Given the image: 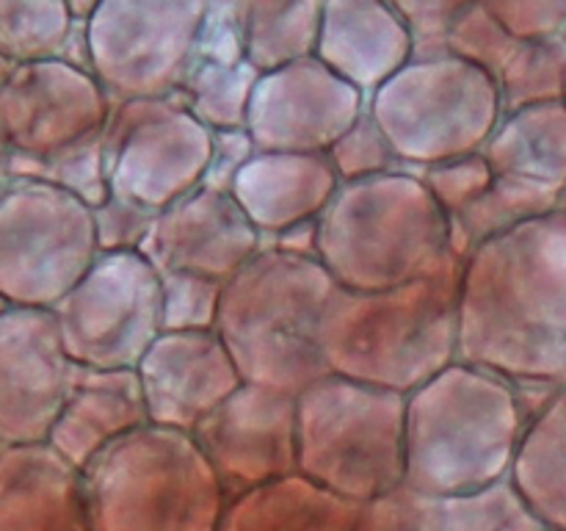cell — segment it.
<instances>
[{"label":"cell","instance_id":"1","mask_svg":"<svg viewBox=\"0 0 566 531\" xmlns=\"http://www.w3.org/2000/svg\"><path fill=\"white\" fill-rule=\"evenodd\" d=\"M459 360L528 396L566 385V210L523 221L464 258Z\"/></svg>","mask_w":566,"mask_h":531},{"label":"cell","instance_id":"2","mask_svg":"<svg viewBox=\"0 0 566 531\" xmlns=\"http://www.w3.org/2000/svg\"><path fill=\"white\" fill-rule=\"evenodd\" d=\"M528 418V398L514 382L457 360L407 396L403 485L431 498L506 485Z\"/></svg>","mask_w":566,"mask_h":531},{"label":"cell","instance_id":"3","mask_svg":"<svg viewBox=\"0 0 566 531\" xmlns=\"http://www.w3.org/2000/svg\"><path fill=\"white\" fill-rule=\"evenodd\" d=\"M464 258L387 291L335 288L321 319L329 374L409 396L459 360Z\"/></svg>","mask_w":566,"mask_h":531},{"label":"cell","instance_id":"4","mask_svg":"<svg viewBox=\"0 0 566 531\" xmlns=\"http://www.w3.org/2000/svg\"><path fill=\"white\" fill-rule=\"evenodd\" d=\"M321 260L337 288L387 291L440 271L453 252L451 219L420 171L340 183L318 219Z\"/></svg>","mask_w":566,"mask_h":531},{"label":"cell","instance_id":"5","mask_svg":"<svg viewBox=\"0 0 566 531\" xmlns=\"http://www.w3.org/2000/svg\"><path fill=\"white\" fill-rule=\"evenodd\" d=\"M335 280L318 258L263 247L224 282L216 332L243 382L298 393L329 376L321 319Z\"/></svg>","mask_w":566,"mask_h":531},{"label":"cell","instance_id":"6","mask_svg":"<svg viewBox=\"0 0 566 531\" xmlns=\"http://www.w3.org/2000/svg\"><path fill=\"white\" fill-rule=\"evenodd\" d=\"M94 531H219L230 496L188 431L147 424L83 468Z\"/></svg>","mask_w":566,"mask_h":531},{"label":"cell","instance_id":"7","mask_svg":"<svg viewBox=\"0 0 566 531\" xmlns=\"http://www.w3.org/2000/svg\"><path fill=\"white\" fill-rule=\"evenodd\" d=\"M407 396L329 374L296 396V451L304 479L368 503L407 476Z\"/></svg>","mask_w":566,"mask_h":531},{"label":"cell","instance_id":"8","mask_svg":"<svg viewBox=\"0 0 566 531\" xmlns=\"http://www.w3.org/2000/svg\"><path fill=\"white\" fill-rule=\"evenodd\" d=\"M368 114L412 171L484 153L503 119L490 72L451 53L418 55L370 94Z\"/></svg>","mask_w":566,"mask_h":531},{"label":"cell","instance_id":"9","mask_svg":"<svg viewBox=\"0 0 566 531\" xmlns=\"http://www.w3.org/2000/svg\"><path fill=\"white\" fill-rule=\"evenodd\" d=\"M99 258L94 208L55 183L14 177L0 194V304L53 310Z\"/></svg>","mask_w":566,"mask_h":531},{"label":"cell","instance_id":"10","mask_svg":"<svg viewBox=\"0 0 566 531\" xmlns=\"http://www.w3.org/2000/svg\"><path fill=\"white\" fill-rule=\"evenodd\" d=\"M53 315L77 368H138L164 332V280L144 252H99Z\"/></svg>","mask_w":566,"mask_h":531},{"label":"cell","instance_id":"11","mask_svg":"<svg viewBox=\"0 0 566 531\" xmlns=\"http://www.w3.org/2000/svg\"><path fill=\"white\" fill-rule=\"evenodd\" d=\"M103 153L111 194L158 214L205 186L213 131L193 116L180 94L116 100Z\"/></svg>","mask_w":566,"mask_h":531},{"label":"cell","instance_id":"12","mask_svg":"<svg viewBox=\"0 0 566 531\" xmlns=\"http://www.w3.org/2000/svg\"><path fill=\"white\" fill-rule=\"evenodd\" d=\"M205 22L208 0H103L88 28L94 77L114 103L177 94Z\"/></svg>","mask_w":566,"mask_h":531},{"label":"cell","instance_id":"13","mask_svg":"<svg viewBox=\"0 0 566 531\" xmlns=\"http://www.w3.org/2000/svg\"><path fill=\"white\" fill-rule=\"evenodd\" d=\"M114 100L77 66L28 64L0 86V149L11 175L31 177L42 166L99 142Z\"/></svg>","mask_w":566,"mask_h":531},{"label":"cell","instance_id":"14","mask_svg":"<svg viewBox=\"0 0 566 531\" xmlns=\"http://www.w3.org/2000/svg\"><path fill=\"white\" fill-rule=\"evenodd\" d=\"M365 114V94L318 55L260 72L247 133L258 153H329Z\"/></svg>","mask_w":566,"mask_h":531},{"label":"cell","instance_id":"15","mask_svg":"<svg viewBox=\"0 0 566 531\" xmlns=\"http://www.w3.org/2000/svg\"><path fill=\"white\" fill-rule=\"evenodd\" d=\"M75 371L53 310L0 304V448L48 442Z\"/></svg>","mask_w":566,"mask_h":531},{"label":"cell","instance_id":"16","mask_svg":"<svg viewBox=\"0 0 566 531\" xmlns=\"http://www.w3.org/2000/svg\"><path fill=\"white\" fill-rule=\"evenodd\" d=\"M191 435L230 498L298 470L293 393L243 382Z\"/></svg>","mask_w":566,"mask_h":531},{"label":"cell","instance_id":"17","mask_svg":"<svg viewBox=\"0 0 566 531\" xmlns=\"http://www.w3.org/2000/svg\"><path fill=\"white\" fill-rule=\"evenodd\" d=\"M263 249V236L230 191L199 186L158 210L142 252L160 274L227 282Z\"/></svg>","mask_w":566,"mask_h":531},{"label":"cell","instance_id":"18","mask_svg":"<svg viewBox=\"0 0 566 531\" xmlns=\"http://www.w3.org/2000/svg\"><path fill=\"white\" fill-rule=\"evenodd\" d=\"M149 424L191 435L243 376L219 332H160L138 363Z\"/></svg>","mask_w":566,"mask_h":531},{"label":"cell","instance_id":"19","mask_svg":"<svg viewBox=\"0 0 566 531\" xmlns=\"http://www.w3.org/2000/svg\"><path fill=\"white\" fill-rule=\"evenodd\" d=\"M337 188L340 177L326 153H254L232 180L230 194L265 247L293 227L318 221Z\"/></svg>","mask_w":566,"mask_h":531},{"label":"cell","instance_id":"20","mask_svg":"<svg viewBox=\"0 0 566 531\" xmlns=\"http://www.w3.org/2000/svg\"><path fill=\"white\" fill-rule=\"evenodd\" d=\"M0 531H94L83 470L50 442L0 448Z\"/></svg>","mask_w":566,"mask_h":531},{"label":"cell","instance_id":"21","mask_svg":"<svg viewBox=\"0 0 566 531\" xmlns=\"http://www.w3.org/2000/svg\"><path fill=\"white\" fill-rule=\"evenodd\" d=\"M315 55L374 94L415 55V37L387 0H324Z\"/></svg>","mask_w":566,"mask_h":531},{"label":"cell","instance_id":"22","mask_svg":"<svg viewBox=\"0 0 566 531\" xmlns=\"http://www.w3.org/2000/svg\"><path fill=\"white\" fill-rule=\"evenodd\" d=\"M147 424L149 413L136 368H77L48 442L66 462L83 470L111 442Z\"/></svg>","mask_w":566,"mask_h":531},{"label":"cell","instance_id":"23","mask_svg":"<svg viewBox=\"0 0 566 531\" xmlns=\"http://www.w3.org/2000/svg\"><path fill=\"white\" fill-rule=\"evenodd\" d=\"M359 507L293 473L232 496L219 531H354Z\"/></svg>","mask_w":566,"mask_h":531},{"label":"cell","instance_id":"24","mask_svg":"<svg viewBox=\"0 0 566 531\" xmlns=\"http://www.w3.org/2000/svg\"><path fill=\"white\" fill-rule=\"evenodd\" d=\"M509 481L547 529L566 531V385L531 413Z\"/></svg>","mask_w":566,"mask_h":531},{"label":"cell","instance_id":"25","mask_svg":"<svg viewBox=\"0 0 566 531\" xmlns=\"http://www.w3.org/2000/svg\"><path fill=\"white\" fill-rule=\"evenodd\" d=\"M497 177L539 183L566 191V103H539L503 114L484 147Z\"/></svg>","mask_w":566,"mask_h":531},{"label":"cell","instance_id":"26","mask_svg":"<svg viewBox=\"0 0 566 531\" xmlns=\"http://www.w3.org/2000/svg\"><path fill=\"white\" fill-rule=\"evenodd\" d=\"M407 531H553L520 498L512 481L475 496L431 498L415 492Z\"/></svg>","mask_w":566,"mask_h":531},{"label":"cell","instance_id":"27","mask_svg":"<svg viewBox=\"0 0 566 531\" xmlns=\"http://www.w3.org/2000/svg\"><path fill=\"white\" fill-rule=\"evenodd\" d=\"M562 208V194L520 177H495L470 208L451 219L453 252L468 258L479 243Z\"/></svg>","mask_w":566,"mask_h":531},{"label":"cell","instance_id":"28","mask_svg":"<svg viewBox=\"0 0 566 531\" xmlns=\"http://www.w3.org/2000/svg\"><path fill=\"white\" fill-rule=\"evenodd\" d=\"M260 70L249 59L243 61H208L193 59L186 81L177 88L188 108L205 127L219 131H247L249 103Z\"/></svg>","mask_w":566,"mask_h":531},{"label":"cell","instance_id":"29","mask_svg":"<svg viewBox=\"0 0 566 531\" xmlns=\"http://www.w3.org/2000/svg\"><path fill=\"white\" fill-rule=\"evenodd\" d=\"M503 114L539 103L564 100L566 88V37L545 42H523L497 75Z\"/></svg>","mask_w":566,"mask_h":531},{"label":"cell","instance_id":"30","mask_svg":"<svg viewBox=\"0 0 566 531\" xmlns=\"http://www.w3.org/2000/svg\"><path fill=\"white\" fill-rule=\"evenodd\" d=\"M520 44L523 42L514 39L512 33L486 11V6L475 0V3L468 6V9L453 20V25L448 28L446 53L457 55V59L490 72L497 81V75H501L503 66L512 61V55L517 53Z\"/></svg>","mask_w":566,"mask_h":531},{"label":"cell","instance_id":"31","mask_svg":"<svg viewBox=\"0 0 566 531\" xmlns=\"http://www.w3.org/2000/svg\"><path fill=\"white\" fill-rule=\"evenodd\" d=\"M326 155H329L340 183H354L365 180V177L390 175V171L407 169L401 164V158L396 155V149H392V144L381 133V127L368 114V108L332 144Z\"/></svg>","mask_w":566,"mask_h":531},{"label":"cell","instance_id":"32","mask_svg":"<svg viewBox=\"0 0 566 531\" xmlns=\"http://www.w3.org/2000/svg\"><path fill=\"white\" fill-rule=\"evenodd\" d=\"M164 280V332L216 330L224 282L197 274H160Z\"/></svg>","mask_w":566,"mask_h":531},{"label":"cell","instance_id":"33","mask_svg":"<svg viewBox=\"0 0 566 531\" xmlns=\"http://www.w3.org/2000/svg\"><path fill=\"white\" fill-rule=\"evenodd\" d=\"M420 177L429 186L431 197L448 214V219H453L464 208H470L495 183L497 175L490 166V160L484 158V153H475L468 155V158L429 166V169L420 171Z\"/></svg>","mask_w":566,"mask_h":531},{"label":"cell","instance_id":"34","mask_svg":"<svg viewBox=\"0 0 566 531\" xmlns=\"http://www.w3.org/2000/svg\"><path fill=\"white\" fill-rule=\"evenodd\" d=\"M520 42L566 37V0H479Z\"/></svg>","mask_w":566,"mask_h":531},{"label":"cell","instance_id":"35","mask_svg":"<svg viewBox=\"0 0 566 531\" xmlns=\"http://www.w3.org/2000/svg\"><path fill=\"white\" fill-rule=\"evenodd\" d=\"M155 210L142 208L111 194L103 205L94 208L99 252H142L149 230H153Z\"/></svg>","mask_w":566,"mask_h":531},{"label":"cell","instance_id":"36","mask_svg":"<svg viewBox=\"0 0 566 531\" xmlns=\"http://www.w3.org/2000/svg\"><path fill=\"white\" fill-rule=\"evenodd\" d=\"M258 153L252 136L247 131H219L213 133V155H210V169L205 177V186L230 191L232 180L241 171L252 155Z\"/></svg>","mask_w":566,"mask_h":531},{"label":"cell","instance_id":"37","mask_svg":"<svg viewBox=\"0 0 566 531\" xmlns=\"http://www.w3.org/2000/svg\"><path fill=\"white\" fill-rule=\"evenodd\" d=\"M11 180H14V175H11V160H9V155L0 149V194H3V188L9 186Z\"/></svg>","mask_w":566,"mask_h":531},{"label":"cell","instance_id":"38","mask_svg":"<svg viewBox=\"0 0 566 531\" xmlns=\"http://www.w3.org/2000/svg\"><path fill=\"white\" fill-rule=\"evenodd\" d=\"M562 210H566V191H564V197H562Z\"/></svg>","mask_w":566,"mask_h":531},{"label":"cell","instance_id":"39","mask_svg":"<svg viewBox=\"0 0 566 531\" xmlns=\"http://www.w3.org/2000/svg\"><path fill=\"white\" fill-rule=\"evenodd\" d=\"M564 103H566V88H564Z\"/></svg>","mask_w":566,"mask_h":531}]
</instances>
